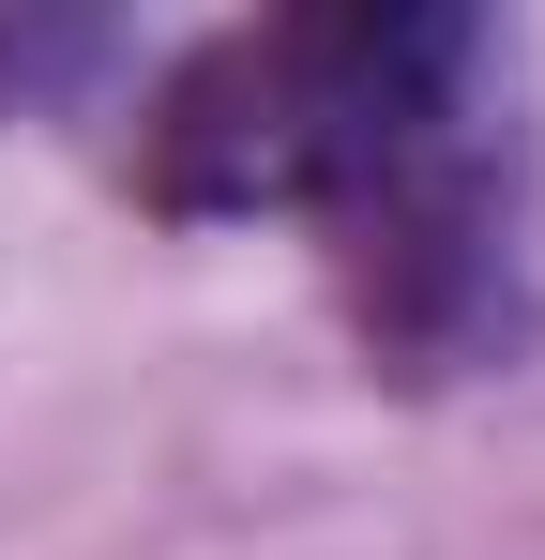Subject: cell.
Segmentation results:
<instances>
[{"label":"cell","instance_id":"obj_1","mask_svg":"<svg viewBox=\"0 0 545 560\" xmlns=\"http://www.w3.org/2000/svg\"><path fill=\"white\" fill-rule=\"evenodd\" d=\"M485 15L454 0H334V15H243L182 46L137 121L152 212L243 228L288 212L349 288L363 349L409 378L515 349V152L485 121Z\"/></svg>","mask_w":545,"mask_h":560},{"label":"cell","instance_id":"obj_2","mask_svg":"<svg viewBox=\"0 0 545 560\" xmlns=\"http://www.w3.org/2000/svg\"><path fill=\"white\" fill-rule=\"evenodd\" d=\"M91 61H106V31H91V15H31V31L0 15V92H15V106L61 92V77H91Z\"/></svg>","mask_w":545,"mask_h":560}]
</instances>
